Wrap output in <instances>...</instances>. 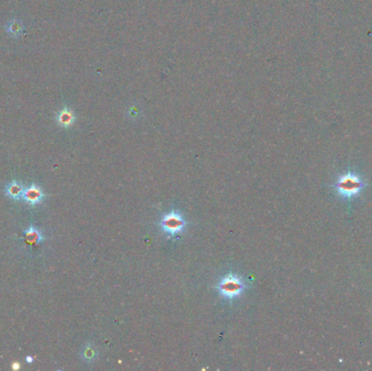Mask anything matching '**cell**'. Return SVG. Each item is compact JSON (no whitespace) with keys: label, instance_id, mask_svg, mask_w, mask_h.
<instances>
[{"label":"cell","instance_id":"6da1fadb","mask_svg":"<svg viewBox=\"0 0 372 371\" xmlns=\"http://www.w3.org/2000/svg\"><path fill=\"white\" fill-rule=\"evenodd\" d=\"M216 289L221 298L228 302H233L243 295V293L248 289V285L245 279L240 274L228 272L220 279Z\"/></svg>","mask_w":372,"mask_h":371},{"label":"cell","instance_id":"7a4b0ae2","mask_svg":"<svg viewBox=\"0 0 372 371\" xmlns=\"http://www.w3.org/2000/svg\"><path fill=\"white\" fill-rule=\"evenodd\" d=\"M189 226L188 220L183 214L176 208H172L168 213L161 216L158 221V227L168 240H175L183 234Z\"/></svg>","mask_w":372,"mask_h":371},{"label":"cell","instance_id":"3957f363","mask_svg":"<svg viewBox=\"0 0 372 371\" xmlns=\"http://www.w3.org/2000/svg\"><path fill=\"white\" fill-rule=\"evenodd\" d=\"M364 187L365 183L357 173L352 171H347L346 173L342 174L338 177V180L332 185L336 195L346 201L354 200L355 197L360 194Z\"/></svg>","mask_w":372,"mask_h":371},{"label":"cell","instance_id":"277c9868","mask_svg":"<svg viewBox=\"0 0 372 371\" xmlns=\"http://www.w3.org/2000/svg\"><path fill=\"white\" fill-rule=\"evenodd\" d=\"M44 198H45V194H44L43 190L41 189V187H38V185L35 183H32L30 187L25 188L23 196H22V200L25 203H28L31 207H35L37 206V205L42 204Z\"/></svg>","mask_w":372,"mask_h":371},{"label":"cell","instance_id":"5b68a950","mask_svg":"<svg viewBox=\"0 0 372 371\" xmlns=\"http://www.w3.org/2000/svg\"><path fill=\"white\" fill-rule=\"evenodd\" d=\"M24 190L25 188L22 182L18 180H12L10 183L7 184V187H6L5 194L12 201H20L22 200Z\"/></svg>","mask_w":372,"mask_h":371},{"label":"cell","instance_id":"8992f818","mask_svg":"<svg viewBox=\"0 0 372 371\" xmlns=\"http://www.w3.org/2000/svg\"><path fill=\"white\" fill-rule=\"evenodd\" d=\"M57 122L62 127H70L75 122V116L70 108H62L57 114Z\"/></svg>","mask_w":372,"mask_h":371},{"label":"cell","instance_id":"52a82bcc","mask_svg":"<svg viewBox=\"0 0 372 371\" xmlns=\"http://www.w3.org/2000/svg\"><path fill=\"white\" fill-rule=\"evenodd\" d=\"M25 242L30 245H36L38 243L44 241V235L40 229H37L35 226L31 225L27 231L24 232Z\"/></svg>","mask_w":372,"mask_h":371},{"label":"cell","instance_id":"ba28073f","mask_svg":"<svg viewBox=\"0 0 372 371\" xmlns=\"http://www.w3.org/2000/svg\"><path fill=\"white\" fill-rule=\"evenodd\" d=\"M98 357V350L96 348L95 345L87 343L86 345L83 346L81 350V358L83 361H85L86 363H92L94 362Z\"/></svg>","mask_w":372,"mask_h":371},{"label":"cell","instance_id":"9c48e42d","mask_svg":"<svg viewBox=\"0 0 372 371\" xmlns=\"http://www.w3.org/2000/svg\"><path fill=\"white\" fill-rule=\"evenodd\" d=\"M7 31L11 35H20L23 31V25L20 21L18 20H12L7 24Z\"/></svg>","mask_w":372,"mask_h":371},{"label":"cell","instance_id":"30bf717a","mask_svg":"<svg viewBox=\"0 0 372 371\" xmlns=\"http://www.w3.org/2000/svg\"><path fill=\"white\" fill-rule=\"evenodd\" d=\"M12 369H14V370H19V369H20V363H19V362H14V363H12Z\"/></svg>","mask_w":372,"mask_h":371},{"label":"cell","instance_id":"8fae6325","mask_svg":"<svg viewBox=\"0 0 372 371\" xmlns=\"http://www.w3.org/2000/svg\"><path fill=\"white\" fill-rule=\"evenodd\" d=\"M25 360H27L28 363H32V362L34 361V358L32 357V356H27V358H25Z\"/></svg>","mask_w":372,"mask_h":371}]
</instances>
